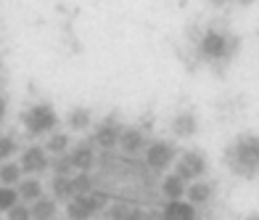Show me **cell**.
Here are the masks:
<instances>
[{"instance_id": "8fae6325", "label": "cell", "mask_w": 259, "mask_h": 220, "mask_svg": "<svg viewBox=\"0 0 259 220\" xmlns=\"http://www.w3.org/2000/svg\"><path fill=\"white\" fill-rule=\"evenodd\" d=\"M116 146H122L124 154H138L140 149L146 146V138H143V133H140L138 127H122L119 143H116Z\"/></svg>"}, {"instance_id": "9c48e42d", "label": "cell", "mask_w": 259, "mask_h": 220, "mask_svg": "<svg viewBox=\"0 0 259 220\" xmlns=\"http://www.w3.org/2000/svg\"><path fill=\"white\" fill-rule=\"evenodd\" d=\"M96 215L90 204V196H72V199L66 202V217L69 220H90Z\"/></svg>"}, {"instance_id": "52a82bcc", "label": "cell", "mask_w": 259, "mask_h": 220, "mask_svg": "<svg viewBox=\"0 0 259 220\" xmlns=\"http://www.w3.org/2000/svg\"><path fill=\"white\" fill-rule=\"evenodd\" d=\"M119 133H122V127L116 125L114 120H109V122H103V125L96 127V133H93V143L101 146L103 152H111V149L119 143Z\"/></svg>"}, {"instance_id": "d6986e66", "label": "cell", "mask_w": 259, "mask_h": 220, "mask_svg": "<svg viewBox=\"0 0 259 220\" xmlns=\"http://www.w3.org/2000/svg\"><path fill=\"white\" fill-rule=\"evenodd\" d=\"M21 167L16 165V162H6V165H0V183L3 186H16V183L21 180Z\"/></svg>"}, {"instance_id": "d4e9b609", "label": "cell", "mask_w": 259, "mask_h": 220, "mask_svg": "<svg viewBox=\"0 0 259 220\" xmlns=\"http://www.w3.org/2000/svg\"><path fill=\"white\" fill-rule=\"evenodd\" d=\"M8 220H32L29 207H24V204H14V207L8 210Z\"/></svg>"}, {"instance_id": "3957f363", "label": "cell", "mask_w": 259, "mask_h": 220, "mask_svg": "<svg viewBox=\"0 0 259 220\" xmlns=\"http://www.w3.org/2000/svg\"><path fill=\"white\" fill-rule=\"evenodd\" d=\"M233 48H235V40L230 43L228 34H222V32L209 29L204 38H201V56H204L206 61H222V59H228V56H233Z\"/></svg>"}, {"instance_id": "8992f818", "label": "cell", "mask_w": 259, "mask_h": 220, "mask_svg": "<svg viewBox=\"0 0 259 220\" xmlns=\"http://www.w3.org/2000/svg\"><path fill=\"white\" fill-rule=\"evenodd\" d=\"M21 172H29V175H37V172L48 170L51 167V159H48V152L42 146H29L24 154H21V162H19Z\"/></svg>"}, {"instance_id": "2e32d148", "label": "cell", "mask_w": 259, "mask_h": 220, "mask_svg": "<svg viewBox=\"0 0 259 220\" xmlns=\"http://www.w3.org/2000/svg\"><path fill=\"white\" fill-rule=\"evenodd\" d=\"M42 196V186L37 178H27V180H19V199L21 202H37Z\"/></svg>"}, {"instance_id": "ffe728a7", "label": "cell", "mask_w": 259, "mask_h": 220, "mask_svg": "<svg viewBox=\"0 0 259 220\" xmlns=\"http://www.w3.org/2000/svg\"><path fill=\"white\" fill-rule=\"evenodd\" d=\"M51 189H53V196H56V199H61V202H69L74 196L72 194V180L64 178V175H56L53 183H51Z\"/></svg>"}, {"instance_id": "44dd1931", "label": "cell", "mask_w": 259, "mask_h": 220, "mask_svg": "<svg viewBox=\"0 0 259 220\" xmlns=\"http://www.w3.org/2000/svg\"><path fill=\"white\" fill-rule=\"evenodd\" d=\"M66 149H69V135H66V133H53V135L48 138L45 152L53 154V157H61V154H66Z\"/></svg>"}, {"instance_id": "7a4b0ae2", "label": "cell", "mask_w": 259, "mask_h": 220, "mask_svg": "<svg viewBox=\"0 0 259 220\" xmlns=\"http://www.w3.org/2000/svg\"><path fill=\"white\" fill-rule=\"evenodd\" d=\"M58 117H56V109L51 103H34L29 112H24V127L29 135H42V133H51L56 127Z\"/></svg>"}, {"instance_id": "ba28073f", "label": "cell", "mask_w": 259, "mask_h": 220, "mask_svg": "<svg viewBox=\"0 0 259 220\" xmlns=\"http://www.w3.org/2000/svg\"><path fill=\"white\" fill-rule=\"evenodd\" d=\"M69 162L72 167L79 170V172H90V167L96 165V154H93V146L90 143H79L69 152Z\"/></svg>"}, {"instance_id": "30bf717a", "label": "cell", "mask_w": 259, "mask_h": 220, "mask_svg": "<svg viewBox=\"0 0 259 220\" xmlns=\"http://www.w3.org/2000/svg\"><path fill=\"white\" fill-rule=\"evenodd\" d=\"M161 220H196V207L191 202H167L161 210Z\"/></svg>"}, {"instance_id": "603a6c76", "label": "cell", "mask_w": 259, "mask_h": 220, "mask_svg": "<svg viewBox=\"0 0 259 220\" xmlns=\"http://www.w3.org/2000/svg\"><path fill=\"white\" fill-rule=\"evenodd\" d=\"M51 170L56 172V175H64V178H69L72 175V162H69V154H61V157H53L51 159Z\"/></svg>"}, {"instance_id": "ac0fdd59", "label": "cell", "mask_w": 259, "mask_h": 220, "mask_svg": "<svg viewBox=\"0 0 259 220\" xmlns=\"http://www.w3.org/2000/svg\"><path fill=\"white\" fill-rule=\"evenodd\" d=\"M72 180V194L74 196H88L93 189H96V180L90 178V172H77L74 178H69Z\"/></svg>"}, {"instance_id": "5b68a950", "label": "cell", "mask_w": 259, "mask_h": 220, "mask_svg": "<svg viewBox=\"0 0 259 220\" xmlns=\"http://www.w3.org/2000/svg\"><path fill=\"white\" fill-rule=\"evenodd\" d=\"M204 170H206V162H204L201 152H185L178 159V172L175 175H180L183 180H196L204 175Z\"/></svg>"}, {"instance_id": "4316f807", "label": "cell", "mask_w": 259, "mask_h": 220, "mask_svg": "<svg viewBox=\"0 0 259 220\" xmlns=\"http://www.w3.org/2000/svg\"><path fill=\"white\" fill-rule=\"evenodd\" d=\"M243 220H259V215L254 212V215H249V217H243Z\"/></svg>"}, {"instance_id": "e0dca14e", "label": "cell", "mask_w": 259, "mask_h": 220, "mask_svg": "<svg viewBox=\"0 0 259 220\" xmlns=\"http://www.w3.org/2000/svg\"><path fill=\"white\" fill-rule=\"evenodd\" d=\"M66 122H69V127H72V130H85V127H90V122H93V114H90V109L77 106V109L69 112Z\"/></svg>"}, {"instance_id": "9a60e30c", "label": "cell", "mask_w": 259, "mask_h": 220, "mask_svg": "<svg viewBox=\"0 0 259 220\" xmlns=\"http://www.w3.org/2000/svg\"><path fill=\"white\" fill-rule=\"evenodd\" d=\"M185 194H188V199H191V204L196 207V204H209V199H211V194H214V189H211L206 180H196Z\"/></svg>"}, {"instance_id": "7402d4cb", "label": "cell", "mask_w": 259, "mask_h": 220, "mask_svg": "<svg viewBox=\"0 0 259 220\" xmlns=\"http://www.w3.org/2000/svg\"><path fill=\"white\" fill-rule=\"evenodd\" d=\"M14 204H19V191L14 186H0V212H8Z\"/></svg>"}, {"instance_id": "cb8c5ba5", "label": "cell", "mask_w": 259, "mask_h": 220, "mask_svg": "<svg viewBox=\"0 0 259 220\" xmlns=\"http://www.w3.org/2000/svg\"><path fill=\"white\" fill-rule=\"evenodd\" d=\"M14 154H16V141L11 135H0V159L6 162V159H11Z\"/></svg>"}, {"instance_id": "484cf974", "label": "cell", "mask_w": 259, "mask_h": 220, "mask_svg": "<svg viewBox=\"0 0 259 220\" xmlns=\"http://www.w3.org/2000/svg\"><path fill=\"white\" fill-rule=\"evenodd\" d=\"M6 112H8V103H6L3 96H0V120H6Z\"/></svg>"}, {"instance_id": "277c9868", "label": "cell", "mask_w": 259, "mask_h": 220, "mask_svg": "<svg viewBox=\"0 0 259 220\" xmlns=\"http://www.w3.org/2000/svg\"><path fill=\"white\" fill-rule=\"evenodd\" d=\"M175 162V146L167 141H154L146 149V165L154 172H164Z\"/></svg>"}, {"instance_id": "5bb4252c", "label": "cell", "mask_w": 259, "mask_h": 220, "mask_svg": "<svg viewBox=\"0 0 259 220\" xmlns=\"http://www.w3.org/2000/svg\"><path fill=\"white\" fill-rule=\"evenodd\" d=\"M29 215H32V220H53L56 217V199L40 196L37 202H32Z\"/></svg>"}, {"instance_id": "7c38bea8", "label": "cell", "mask_w": 259, "mask_h": 220, "mask_svg": "<svg viewBox=\"0 0 259 220\" xmlns=\"http://www.w3.org/2000/svg\"><path fill=\"white\" fill-rule=\"evenodd\" d=\"M198 130V122H196V114L193 112H180L172 122V133L178 138H191Z\"/></svg>"}, {"instance_id": "83f0119b", "label": "cell", "mask_w": 259, "mask_h": 220, "mask_svg": "<svg viewBox=\"0 0 259 220\" xmlns=\"http://www.w3.org/2000/svg\"><path fill=\"white\" fill-rule=\"evenodd\" d=\"M214 3H228V0H214Z\"/></svg>"}, {"instance_id": "6da1fadb", "label": "cell", "mask_w": 259, "mask_h": 220, "mask_svg": "<svg viewBox=\"0 0 259 220\" xmlns=\"http://www.w3.org/2000/svg\"><path fill=\"white\" fill-rule=\"evenodd\" d=\"M225 162L233 172L243 178H254L259 172V135H238L235 143L225 149Z\"/></svg>"}, {"instance_id": "4fadbf2b", "label": "cell", "mask_w": 259, "mask_h": 220, "mask_svg": "<svg viewBox=\"0 0 259 220\" xmlns=\"http://www.w3.org/2000/svg\"><path fill=\"white\" fill-rule=\"evenodd\" d=\"M161 194L167 196L169 202H180L185 196V180L180 175H167L161 180Z\"/></svg>"}]
</instances>
